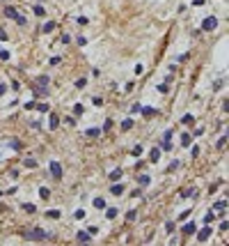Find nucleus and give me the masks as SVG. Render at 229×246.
I'll return each instance as SVG.
<instances>
[{"mask_svg":"<svg viewBox=\"0 0 229 246\" xmlns=\"http://www.w3.org/2000/svg\"><path fill=\"white\" fill-rule=\"evenodd\" d=\"M23 239L25 241H53L55 235L53 232H46L41 228H32V230H25L23 232Z\"/></svg>","mask_w":229,"mask_h":246,"instance_id":"1","label":"nucleus"},{"mask_svg":"<svg viewBox=\"0 0 229 246\" xmlns=\"http://www.w3.org/2000/svg\"><path fill=\"white\" fill-rule=\"evenodd\" d=\"M48 173H51V177L55 179V182H60V179H62V166L57 161H51L48 163Z\"/></svg>","mask_w":229,"mask_h":246,"instance_id":"2","label":"nucleus"},{"mask_svg":"<svg viewBox=\"0 0 229 246\" xmlns=\"http://www.w3.org/2000/svg\"><path fill=\"white\" fill-rule=\"evenodd\" d=\"M218 28V19L215 16H204V21H202V32H211Z\"/></svg>","mask_w":229,"mask_h":246,"instance_id":"3","label":"nucleus"},{"mask_svg":"<svg viewBox=\"0 0 229 246\" xmlns=\"http://www.w3.org/2000/svg\"><path fill=\"white\" fill-rule=\"evenodd\" d=\"M32 94H35V97H48L51 90H48V85H37V83H32Z\"/></svg>","mask_w":229,"mask_h":246,"instance_id":"4","label":"nucleus"},{"mask_svg":"<svg viewBox=\"0 0 229 246\" xmlns=\"http://www.w3.org/2000/svg\"><path fill=\"white\" fill-rule=\"evenodd\" d=\"M76 241H78V244H89V241H92V232L80 230L78 235H76Z\"/></svg>","mask_w":229,"mask_h":246,"instance_id":"5","label":"nucleus"},{"mask_svg":"<svg viewBox=\"0 0 229 246\" xmlns=\"http://www.w3.org/2000/svg\"><path fill=\"white\" fill-rule=\"evenodd\" d=\"M211 232H213L211 230V223H206V228H202V230L197 232V241H206L208 237H211Z\"/></svg>","mask_w":229,"mask_h":246,"instance_id":"6","label":"nucleus"},{"mask_svg":"<svg viewBox=\"0 0 229 246\" xmlns=\"http://www.w3.org/2000/svg\"><path fill=\"white\" fill-rule=\"evenodd\" d=\"M57 124H60V117H57L55 113H51V117H48V129L55 131V129H57Z\"/></svg>","mask_w":229,"mask_h":246,"instance_id":"7","label":"nucleus"},{"mask_svg":"<svg viewBox=\"0 0 229 246\" xmlns=\"http://www.w3.org/2000/svg\"><path fill=\"white\" fill-rule=\"evenodd\" d=\"M195 230H197V225H195V221H190V223H186V225H183V235H186V237H190Z\"/></svg>","mask_w":229,"mask_h":246,"instance_id":"8","label":"nucleus"},{"mask_svg":"<svg viewBox=\"0 0 229 246\" xmlns=\"http://www.w3.org/2000/svg\"><path fill=\"white\" fill-rule=\"evenodd\" d=\"M149 159H151V163H158V159H161V147H151Z\"/></svg>","mask_w":229,"mask_h":246,"instance_id":"9","label":"nucleus"},{"mask_svg":"<svg viewBox=\"0 0 229 246\" xmlns=\"http://www.w3.org/2000/svg\"><path fill=\"white\" fill-rule=\"evenodd\" d=\"M5 16H7V19H12V21H16V16H18V12H16L12 5H7V7H5Z\"/></svg>","mask_w":229,"mask_h":246,"instance_id":"10","label":"nucleus"},{"mask_svg":"<svg viewBox=\"0 0 229 246\" xmlns=\"http://www.w3.org/2000/svg\"><path fill=\"white\" fill-rule=\"evenodd\" d=\"M140 113H142V115H147V117H149V115H156L158 110L154 108V106H142V108H140Z\"/></svg>","mask_w":229,"mask_h":246,"instance_id":"11","label":"nucleus"},{"mask_svg":"<svg viewBox=\"0 0 229 246\" xmlns=\"http://www.w3.org/2000/svg\"><path fill=\"white\" fill-rule=\"evenodd\" d=\"M110 193L112 196H121L124 193V184H112V186H110Z\"/></svg>","mask_w":229,"mask_h":246,"instance_id":"12","label":"nucleus"},{"mask_svg":"<svg viewBox=\"0 0 229 246\" xmlns=\"http://www.w3.org/2000/svg\"><path fill=\"white\" fill-rule=\"evenodd\" d=\"M32 83H37V85H51V76H37Z\"/></svg>","mask_w":229,"mask_h":246,"instance_id":"13","label":"nucleus"},{"mask_svg":"<svg viewBox=\"0 0 229 246\" xmlns=\"http://www.w3.org/2000/svg\"><path fill=\"white\" fill-rule=\"evenodd\" d=\"M39 198H41V200H48V198H51V189H48V186H41V189H39Z\"/></svg>","mask_w":229,"mask_h":246,"instance_id":"14","label":"nucleus"},{"mask_svg":"<svg viewBox=\"0 0 229 246\" xmlns=\"http://www.w3.org/2000/svg\"><path fill=\"white\" fill-rule=\"evenodd\" d=\"M224 210H227V200H218L213 205V212H224Z\"/></svg>","mask_w":229,"mask_h":246,"instance_id":"15","label":"nucleus"},{"mask_svg":"<svg viewBox=\"0 0 229 246\" xmlns=\"http://www.w3.org/2000/svg\"><path fill=\"white\" fill-rule=\"evenodd\" d=\"M121 175H124V170H121V168H114L112 173H110V179H112V182H117V179H119Z\"/></svg>","mask_w":229,"mask_h":246,"instance_id":"16","label":"nucleus"},{"mask_svg":"<svg viewBox=\"0 0 229 246\" xmlns=\"http://www.w3.org/2000/svg\"><path fill=\"white\" fill-rule=\"evenodd\" d=\"M23 166H25V168H37V159L25 157V159H23Z\"/></svg>","mask_w":229,"mask_h":246,"instance_id":"17","label":"nucleus"},{"mask_svg":"<svg viewBox=\"0 0 229 246\" xmlns=\"http://www.w3.org/2000/svg\"><path fill=\"white\" fill-rule=\"evenodd\" d=\"M9 147H12V150H14V152H18V150H21V147H23V143L18 140V138H14V140H9Z\"/></svg>","mask_w":229,"mask_h":246,"instance_id":"18","label":"nucleus"},{"mask_svg":"<svg viewBox=\"0 0 229 246\" xmlns=\"http://www.w3.org/2000/svg\"><path fill=\"white\" fill-rule=\"evenodd\" d=\"M85 133H87L89 138H96V136H101V129H96V126H92V129H87V131H85Z\"/></svg>","mask_w":229,"mask_h":246,"instance_id":"19","label":"nucleus"},{"mask_svg":"<svg viewBox=\"0 0 229 246\" xmlns=\"http://www.w3.org/2000/svg\"><path fill=\"white\" fill-rule=\"evenodd\" d=\"M41 30H44V32H53V30H55V21H46Z\"/></svg>","mask_w":229,"mask_h":246,"instance_id":"20","label":"nucleus"},{"mask_svg":"<svg viewBox=\"0 0 229 246\" xmlns=\"http://www.w3.org/2000/svg\"><path fill=\"white\" fill-rule=\"evenodd\" d=\"M83 113H85L83 104H76V106H73V115H76V117H80V115H83Z\"/></svg>","mask_w":229,"mask_h":246,"instance_id":"21","label":"nucleus"},{"mask_svg":"<svg viewBox=\"0 0 229 246\" xmlns=\"http://www.w3.org/2000/svg\"><path fill=\"white\" fill-rule=\"evenodd\" d=\"M46 216H48V219H60L62 214H60V210H48V212H46Z\"/></svg>","mask_w":229,"mask_h":246,"instance_id":"22","label":"nucleus"},{"mask_svg":"<svg viewBox=\"0 0 229 246\" xmlns=\"http://www.w3.org/2000/svg\"><path fill=\"white\" fill-rule=\"evenodd\" d=\"M94 207H96V210H105V200L103 198H96V200H94Z\"/></svg>","mask_w":229,"mask_h":246,"instance_id":"23","label":"nucleus"},{"mask_svg":"<svg viewBox=\"0 0 229 246\" xmlns=\"http://www.w3.org/2000/svg\"><path fill=\"white\" fill-rule=\"evenodd\" d=\"M179 168H181V161H172L170 166H167V170H170V173H174V170H179Z\"/></svg>","mask_w":229,"mask_h":246,"instance_id":"24","label":"nucleus"},{"mask_svg":"<svg viewBox=\"0 0 229 246\" xmlns=\"http://www.w3.org/2000/svg\"><path fill=\"white\" fill-rule=\"evenodd\" d=\"M161 147L165 150V152H172V150H174V145H172L170 140H163V143H161Z\"/></svg>","mask_w":229,"mask_h":246,"instance_id":"25","label":"nucleus"},{"mask_svg":"<svg viewBox=\"0 0 229 246\" xmlns=\"http://www.w3.org/2000/svg\"><path fill=\"white\" fill-rule=\"evenodd\" d=\"M224 145H227V133H222L218 140V150H224Z\"/></svg>","mask_w":229,"mask_h":246,"instance_id":"26","label":"nucleus"},{"mask_svg":"<svg viewBox=\"0 0 229 246\" xmlns=\"http://www.w3.org/2000/svg\"><path fill=\"white\" fill-rule=\"evenodd\" d=\"M215 221V212H208L206 216H204V223H213Z\"/></svg>","mask_w":229,"mask_h":246,"instance_id":"27","label":"nucleus"},{"mask_svg":"<svg viewBox=\"0 0 229 246\" xmlns=\"http://www.w3.org/2000/svg\"><path fill=\"white\" fill-rule=\"evenodd\" d=\"M23 210H25V212H30V214H35V212H37V207H35V205H30V203H23Z\"/></svg>","mask_w":229,"mask_h":246,"instance_id":"28","label":"nucleus"},{"mask_svg":"<svg viewBox=\"0 0 229 246\" xmlns=\"http://www.w3.org/2000/svg\"><path fill=\"white\" fill-rule=\"evenodd\" d=\"M32 12H35L37 16H44V14H46V12H44V7H41V5H35V7H32Z\"/></svg>","mask_w":229,"mask_h":246,"instance_id":"29","label":"nucleus"},{"mask_svg":"<svg viewBox=\"0 0 229 246\" xmlns=\"http://www.w3.org/2000/svg\"><path fill=\"white\" fill-rule=\"evenodd\" d=\"M138 182H140L142 186H147V184L151 182V177H149V175H140V179H138Z\"/></svg>","mask_w":229,"mask_h":246,"instance_id":"30","label":"nucleus"},{"mask_svg":"<svg viewBox=\"0 0 229 246\" xmlns=\"http://www.w3.org/2000/svg\"><path fill=\"white\" fill-rule=\"evenodd\" d=\"M131 126H133V120H131V117H128V120H124V122H121V129H124V131H128Z\"/></svg>","mask_w":229,"mask_h":246,"instance_id":"31","label":"nucleus"},{"mask_svg":"<svg viewBox=\"0 0 229 246\" xmlns=\"http://www.w3.org/2000/svg\"><path fill=\"white\" fill-rule=\"evenodd\" d=\"M181 145H183V147L190 145V136H188V133H181Z\"/></svg>","mask_w":229,"mask_h":246,"instance_id":"32","label":"nucleus"},{"mask_svg":"<svg viewBox=\"0 0 229 246\" xmlns=\"http://www.w3.org/2000/svg\"><path fill=\"white\" fill-rule=\"evenodd\" d=\"M158 92H161V94H167V92H170L167 83H158Z\"/></svg>","mask_w":229,"mask_h":246,"instance_id":"33","label":"nucleus"},{"mask_svg":"<svg viewBox=\"0 0 229 246\" xmlns=\"http://www.w3.org/2000/svg\"><path fill=\"white\" fill-rule=\"evenodd\" d=\"M174 228H177L174 221H167V223H165V230H167V232H174Z\"/></svg>","mask_w":229,"mask_h":246,"instance_id":"34","label":"nucleus"},{"mask_svg":"<svg viewBox=\"0 0 229 246\" xmlns=\"http://www.w3.org/2000/svg\"><path fill=\"white\" fill-rule=\"evenodd\" d=\"M131 154H133V157H140L142 154V145H135L133 150H131Z\"/></svg>","mask_w":229,"mask_h":246,"instance_id":"35","label":"nucleus"},{"mask_svg":"<svg viewBox=\"0 0 229 246\" xmlns=\"http://www.w3.org/2000/svg\"><path fill=\"white\" fill-rule=\"evenodd\" d=\"M190 122H193V115H190V113H186V115L181 117V124H190Z\"/></svg>","mask_w":229,"mask_h":246,"instance_id":"36","label":"nucleus"},{"mask_svg":"<svg viewBox=\"0 0 229 246\" xmlns=\"http://www.w3.org/2000/svg\"><path fill=\"white\" fill-rule=\"evenodd\" d=\"M35 108L39 110V113H48V104H37Z\"/></svg>","mask_w":229,"mask_h":246,"instance_id":"37","label":"nucleus"},{"mask_svg":"<svg viewBox=\"0 0 229 246\" xmlns=\"http://www.w3.org/2000/svg\"><path fill=\"white\" fill-rule=\"evenodd\" d=\"M85 85H87V78H78V81H76V88H78V90H83Z\"/></svg>","mask_w":229,"mask_h":246,"instance_id":"38","label":"nucleus"},{"mask_svg":"<svg viewBox=\"0 0 229 246\" xmlns=\"http://www.w3.org/2000/svg\"><path fill=\"white\" fill-rule=\"evenodd\" d=\"M16 23H18V26H28V19H25V16H21V14H18V16H16Z\"/></svg>","mask_w":229,"mask_h":246,"instance_id":"39","label":"nucleus"},{"mask_svg":"<svg viewBox=\"0 0 229 246\" xmlns=\"http://www.w3.org/2000/svg\"><path fill=\"white\" fill-rule=\"evenodd\" d=\"M76 21H78V26H87L89 19H87V16H76Z\"/></svg>","mask_w":229,"mask_h":246,"instance_id":"40","label":"nucleus"},{"mask_svg":"<svg viewBox=\"0 0 229 246\" xmlns=\"http://www.w3.org/2000/svg\"><path fill=\"white\" fill-rule=\"evenodd\" d=\"M105 216H108V219H114V216H117V210H114V207H110V210L105 212Z\"/></svg>","mask_w":229,"mask_h":246,"instance_id":"41","label":"nucleus"},{"mask_svg":"<svg viewBox=\"0 0 229 246\" xmlns=\"http://www.w3.org/2000/svg\"><path fill=\"white\" fill-rule=\"evenodd\" d=\"M35 106H37V101H35V99H32V101H28V104H25V106H23V108H25V110H35Z\"/></svg>","mask_w":229,"mask_h":246,"instance_id":"42","label":"nucleus"},{"mask_svg":"<svg viewBox=\"0 0 229 246\" xmlns=\"http://www.w3.org/2000/svg\"><path fill=\"white\" fill-rule=\"evenodd\" d=\"M76 42H78V46H85V44H87V37L78 35V39H76Z\"/></svg>","mask_w":229,"mask_h":246,"instance_id":"43","label":"nucleus"},{"mask_svg":"<svg viewBox=\"0 0 229 246\" xmlns=\"http://www.w3.org/2000/svg\"><path fill=\"white\" fill-rule=\"evenodd\" d=\"M135 216H138V212H135V210H131L128 214H126V221H133V219H135Z\"/></svg>","mask_w":229,"mask_h":246,"instance_id":"44","label":"nucleus"},{"mask_svg":"<svg viewBox=\"0 0 229 246\" xmlns=\"http://www.w3.org/2000/svg\"><path fill=\"white\" fill-rule=\"evenodd\" d=\"M110 126H112V120H105V122H103V126H101V131H108Z\"/></svg>","mask_w":229,"mask_h":246,"instance_id":"45","label":"nucleus"},{"mask_svg":"<svg viewBox=\"0 0 229 246\" xmlns=\"http://www.w3.org/2000/svg\"><path fill=\"white\" fill-rule=\"evenodd\" d=\"M73 219H85V212H83V210H76V214H73Z\"/></svg>","mask_w":229,"mask_h":246,"instance_id":"46","label":"nucleus"},{"mask_svg":"<svg viewBox=\"0 0 229 246\" xmlns=\"http://www.w3.org/2000/svg\"><path fill=\"white\" fill-rule=\"evenodd\" d=\"M172 138V129H165V133H163V140H170Z\"/></svg>","mask_w":229,"mask_h":246,"instance_id":"47","label":"nucleus"},{"mask_svg":"<svg viewBox=\"0 0 229 246\" xmlns=\"http://www.w3.org/2000/svg\"><path fill=\"white\" fill-rule=\"evenodd\" d=\"M7 39H9V37H7V32L0 28V42H7Z\"/></svg>","mask_w":229,"mask_h":246,"instance_id":"48","label":"nucleus"},{"mask_svg":"<svg viewBox=\"0 0 229 246\" xmlns=\"http://www.w3.org/2000/svg\"><path fill=\"white\" fill-rule=\"evenodd\" d=\"M0 60H2V62H5V60H9V53H7V51H0Z\"/></svg>","mask_w":229,"mask_h":246,"instance_id":"49","label":"nucleus"},{"mask_svg":"<svg viewBox=\"0 0 229 246\" xmlns=\"http://www.w3.org/2000/svg\"><path fill=\"white\" fill-rule=\"evenodd\" d=\"M202 133H204V129H202V126H197V129H193V136H202Z\"/></svg>","mask_w":229,"mask_h":246,"instance_id":"50","label":"nucleus"},{"mask_svg":"<svg viewBox=\"0 0 229 246\" xmlns=\"http://www.w3.org/2000/svg\"><path fill=\"white\" fill-rule=\"evenodd\" d=\"M218 186H220V184H211V186H208V193H215V191H218Z\"/></svg>","mask_w":229,"mask_h":246,"instance_id":"51","label":"nucleus"},{"mask_svg":"<svg viewBox=\"0 0 229 246\" xmlns=\"http://www.w3.org/2000/svg\"><path fill=\"white\" fill-rule=\"evenodd\" d=\"M18 88H21V83H18V81H12V90H14V92H16V90H18Z\"/></svg>","mask_w":229,"mask_h":246,"instance_id":"52","label":"nucleus"},{"mask_svg":"<svg viewBox=\"0 0 229 246\" xmlns=\"http://www.w3.org/2000/svg\"><path fill=\"white\" fill-rule=\"evenodd\" d=\"M140 108H142L140 104H133V108H131V113H140Z\"/></svg>","mask_w":229,"mask_h":246,"instance_id":"53","label":"nucleus"},{"mask_svg":"<svg viewBox=\"0 0 229 246\" xmlns=\"http://www.w3.org/2000/svg\"><path fill=\"white\" fill-rule=\"evenodd\" d=\"M5 92H7V83H0V97H2Z\"/></svg>","mask_w":229,"mask_h":246,"instance_id":"54","label":"nucleus"},{"mask_svg":"<svg viewBox=\"0 0 229 246\" xmlns=\"http://www.w3.org/2000/svg\"><path fill=\"white\" fill-rule=\"evenodd\" d=\"M64 122H67L69 126H73V124H76V120H73V117H64Z\"/></svg>","mask_w":229,"mask_h":246,"instance_id":"55","label":"nucleus"},{"mask_svg":"<svg viewBox=\"0 0 229 246\" xmlns=\"http://www.w3.org/2000/svg\"><path fill=\"white\" fill-rule=\"evenodd\" d=\"M71 42V35H62V44H69Z\"/></svg>","mask_w":229,"mask_h":246,"instance_id":"56","label":"nucleus"},{"mask_svg":"<svg viewBox=\"0 0 229 246\" xmlns=\"http://www.w3.org/2000/svg\"><path fill=\"white\" fill-rule=\"evenodd\" d=\"M193 5H195V7H202V5H204V0H193Z\"/></svg>","mask_w":229,"mask_h":246,"instance_id":"57","label":"nucleus"}]
</instances>
